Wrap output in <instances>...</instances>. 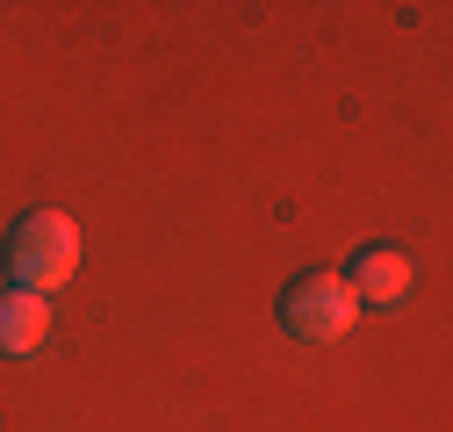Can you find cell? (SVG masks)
Here are the masks:
<instances>
[{
    "label": "cell",
    "mask_w": 453,
    "mask_h": 432,
    "mask_svg": "<svg viewBox=\"0 0 453 432\" xmlns=\"http://www.w3.org/2000/svg\"><path fill=\"white\" fill-rule=\"evenodd\" d=\"M353 317H360V296L346 289V274H331V266H310V274H296L280 289V332H296L310 346L346 339Z\"/></svg>",
    "instance_id": "2"
},
{
    "label": "cell",
    "mask_w": 453,
    "mask_h": 432,
    "mask_svg": "<svg viewBox=\"0 0 453 432\" xmlns=\"http://www.w3.org/2000/svg\"><path fill=\"white\" fill-rule=\"evenodd\" d=\"M346 289H353L367 310H395V303L411 296V259L395 252V245H367V252H353Z\"/></svg>",
    "instance_id": "3"
},
{
    "label": "cell",
    "mask_w": 453,
    "mask_h": 432,
    "mask_svg": "<svg viewBox=\"0 0 453 432\" xmlns=\"http://www.w3.org/2000/svg\"><path fill=\"white\" fill-rule=\"evenodd\" d=\"M8 274L15 289L29 296H50V289H65L80 274V224L65 209H29L22 224L8 231Z\"/></svg>",
    "instance_id": "1"
},
{
    "label": "cell",
    "mask_w": 453,
    "mask_h": 432,
    "mask_svg": "<svg viewBox=\"0 0 453 432\" xmlns=\"http://www.w3.org/2000/svg\"><path fill=\"white\" fill-rule=\"evenodd\" d=\"M50 339V296H29V289H8L0 296V353L22 360Z\"/></svg>",
    "instance_id": "4"
}]
</instances>
